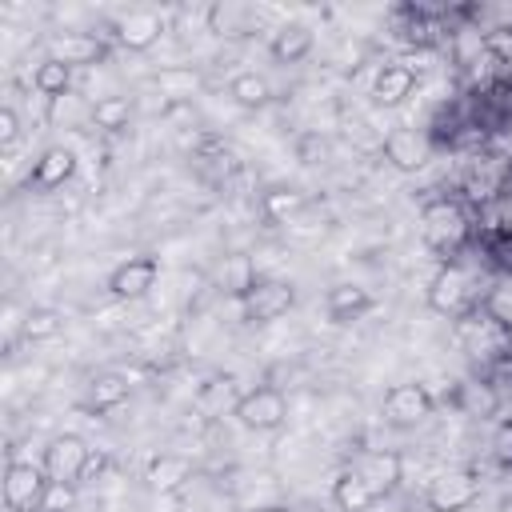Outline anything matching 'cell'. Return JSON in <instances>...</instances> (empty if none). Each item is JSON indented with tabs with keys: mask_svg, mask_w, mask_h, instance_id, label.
Wrapping results in <instances>:
<instances>
[{
	"mask_svg": "<svg viewBox=\"0 0 512 512\" xmlns=\"http://www.w3.org/2000/svg\"><path fill=\"white\" fill-rule=\"evenodd\" d=\"M420 240L436 252L440 264L460 260L472 240V216L456 196H432L420 204Z\"/></svg>",
	"mask_w": 512,
	"mask_h": 512,
	"instance_id": "1",
	"label": "cell"
},
{
	"mask_svg": "<svg viewBox=\"0 0 512 512\" xmlns=\"http://www.w3.org/2000/svg\"><path fill=\"white\" fill-rule=\"evenodd\" d=\"M428 308L440 316H468L472 308H480V296L472 288V276L460 260H448L436 268V276L428 280Z\"/></svg>",
	"mask_w": 512,
	"mask_h": 512,
	"instance_id": "2",
	"label": "cell"
},
{
	"mask_svg": "<svg viewBox=\"0 0 512 512\" xmlns=\"http://www.w3.org/2000/svg\"><path fill=\"white\" fill-rule=\"evenodd\" d=\"M232 416H236L248 432H260V436L280 432V428L288 424V396H284V388H276V384H256V388L240 392Z\"/></svg>",
	"mask_w": 512,
	"mask_h": 512,
	"instance_id": "3",
	"label": "cell"
},
{
	"mask_svg": "<svg viewBox=\"0 0 512 512\" xmlns=\"http://www.w3.org/2000/svg\"><path fill=\"white\" fill-rule=\"evenodd\" d=\"M380 412H384V420L392 428H416V424H424L436 412V396L420 380H400V384H388L384 388Z\"/></svg>",
	"mask_w": 512,
	"mask_h": 512,
	"instance_id": "4",
	"label": "cell"
},
{
	"mask_svg": "<svg viewBox=\"0 0 512 512\" xmlns=\"http://www.w3.org/2000/svg\"><path fill=\"white\" fill-rule=\"evenodd\" d=\"M244 324H272L296 304V288L280 276H256V284L236 300Z\"/></svg>",
	"mask_w": 512,
	"mask_h": 512,
	"instance_id": "5",
	"label": "cell"
},
{
	"mask_svg": "<svg viewBox=\"0 0 512 512\" xmlns=\"http://www.w3.org/2000/svg\"><path fill=\"white\" fill-rule=\"evenodd\" d=\"M0 492H4L8 512H40L44 492H48V472H44V464H32V460H8V464H4Z\"/></svg>",
	"mask_w": 512,
	"mask_h": 512,
	"instance_id": "6",
	"label": "cell"
},
{
	"mask_svg": "<svg viewBox=\"0 0 512 512\" xmlns=\"http://www.w3.org/2000/svg\"><path fill=\"white\" fill-rule=\"evenodd\" d=\"M476 500H480V476L472 468H448L432 476V484L424 488V504L432 512H468Z\"/></svg>",
	"mask_w": 512,
	"mask_h": 512,
	"instance_id": "7",
	"label": "cell"
},
{
	"mask_svg": "<svg viewBox=\"0 0 512 512\" xmlns=\"http://www.w3.org/2000/svg\"><path fill=\"white\" fill-rule=\"evenodd\" d=\"M156 280H160V260H156L152 252H140V256L120 260V264L108 272L104 288H108V296L132 304V300H144V296L156 288Z\"/></svg>",
	"mask_w": 512,
	"mask_h": 512,
	"instance_id": "8",
	"label": "cell"
},
{
	"mask_svg": "<svg viewBox=\"0 0 512 512\" xmlns=\"http://www.w3.org/2000/svg\"><path fill=\"white\" fill-rule=\"evenodd\" d=\"M348 468L372 488L376 500L392 496V492L400 488V480H404V456H400L396 448H368V452H360Z\"/></svg>",
	"mask_w": 512,
	"mask_h": 512,
	"instance_id": "9",
	"label": "cell"
},
{
	"mask_svg": "<svg viewBox=\"0 0 512 512\" xmlns=\"http://www.w3.org/2000/svg\"><path fill=\"white\" fill-rule=\"evenodd\" d=\"M88 456H92V448L84 444V436H76V432H56V436L44 444L40 464H44L48 480H72V484H80V476H84V468H88Z\"/></svg>",
	"mask_w": 512,
	"mask_h": 512,
	"instance_id": "10",
	"label": "cell"
},
{
	"mask_svg": "<svg viewBox=\"0 0 512 512\" xmlns=\"http://www.w3.org/2000/svg\"><path fill=\"white\" fill-rule=\"evenodd\" d=\"M168 32V20L152 8H128L112 20V40L128 52H148L160 44V36Z\"/></svg>",
	"mask_w": 512,
	"mask_h": 512,
	"instance_id": "11",
	"label": "cell"
},
{
	"mask_svg": "<svg viewBox=\"0 0 512 512\" xmlns=\"http://www.w3.org/2000/svg\"><path fill=\"white\" fill-rule=\"evenodd\" d=\"M48 56H56L68 68H96L108 60V40L100 32H60L52 36Z\"/></svg>",
	"mask_w": 512,
	"mask_h": 512,
	"instance_id": "12",
	"label": "cell"
},
{
	"mask_svg": "<svg viewBox=\"0 0 512 512\" xmlns=\"http://www.w3.org/2000/svg\"><path fill=\"white\" fill-rule=\"evenodd\" d=\"M380 156L400 172H420L432 156V144L416 128H392V132L380 136Z\"/></svg>",
	"mask_w": 512,
	"mask_h": 512,
	"instance_id": "13",
	"label": "cell"
},
{
	"mask_svg": "<svg viewBox=\"0 0 512 512\" xmlns=\"http://www.w3.org/2000/svg\"><path fill=\"white\" fill-rule=\"evenodd\" d=\"M372 308H376V296H372L364 284L344 280V284H332V288L324 292V312H328L332 324H352V320L368 316Z\"/></svg>",
	"mask_w": 512,
	"mask_h": 512,
	"instance_id": "14",
	"label": "cell"
},
{
	"mask_svg": "<svg viewBox=\"0 0 512 512\" xmlns=\"http://www.w3.org/2000/svg\"><path fill=\"white\" fill-rule=\"evenodd\" d=\"M204 24H208V32H216V36L240 40V36H252V32H256L260 16H256L248 4L216 0V4H208V8H204Z\"/></svg>",
	"mask_w": 512,
	"mask_h": 512,
	"instance_id": "15",
	"label": "cell"
},
{
	"mask_svg": "<svg viewBox=\"0 0 512 512\" xmlns=\"http://www.w3.org/2000/svg\"><path fill=\"white\" fill-rule=\"evenodd\" d=\"M72 172H76V152L64 148V144H56V148H48V152L32 164L28 188H36V192H56V188H64V184L72 180Z\"/></svg>",
	"mask_w": 512,
	"mask_h": 512,
	"instance_id": "16",
	"label": "cell"
},
{
	"mask_svg": "<svg viewBox=\"0 0 512 512\" xmlns=\"http://www.w3.org/2000/svg\"><path fill=\"white\" fill-rule=\"evenodd\" d=\"M128 396H132V380H128L124 372H116V368H104V372H96V376L88 380L84 408H88V412H112V408H120Z\"/></svg>",
	"mask_w": 512,
	"mask_h": 512,
	"instance_id": "17",
	"label": "cell"
},
{
	"mask_svg": "<svg viewBox=\"0 0 512 512\" xmlns=\"http://www.w3.org/2000/svg\"><path fill=\"white\" fill-rule=\"evenodd\" d=\"M144 480H148L152 492H164V496H168V492H180V488L192 480V460L180 456V452H160V456L148 460Z\"/></svg>",
	"mask_w": 512,
	"mask_h": 512,
	"instance_id": "18",
	"label": "cell"
},
{
	"mask_svg": "<svg viewBox=\"0 0 512 512\" xmlns=\"http://www.w3.org/2000/svg\"><path fill=\"white\" fill-rule=\"evenodd\" d=\"M312 44H316L312 28L300 24V20H288V24H280V28L272 32V40H268V56H272L276 64H300V60L312 52Z\"/></svg>",
	"mask_w": 512,
	"mask_h": 512,
	"instance_id": "19",
	"label": "cell"
},
{
	"mask_svg": "<svg viewBox=\"0 0 512 512\" xmlns=\"http://www.w3.org/2000/svg\"><path fill=\"white\" fill-rule=\"evenodd\" d=\"M412 88H416V72L408 64L392 60V64H380L372 96H376L380 108H396V104H404V96H412Z\"/></svg>",
	"mask_w": 512,
	"mask_h": 512,
	"instance_id": "20",
	"label": "cell"
},
{
	"mask_svg": "<svg viewBox=\"0 0 512 512\" xmlns=\"http://www.w3.org/2000/svg\"><path fill=\"white\" fill-rule=\"evenodd\" d=\"M372 504H376L372 488L352 468H340V476L332 480V508L336 512H368Z\"/></svg>",
	"mask_w": 512,
	"mask_h": 512,
	"instance_id": "21",
	"label": "cell"
},
{
	"mask_svg": "<svg viewBox=\"0 0 512 512\" xmlns=\"http://www.w3.org/2000/svg\"><path fill=\"white\" fill-rule=\"evenodd\" d=\"M32 88L44 96V100H64L68 92H72V68L68 64H60L56 56H44L36 68H32Z\"/></svg>",
	"mask_w": 512,
	"mask_h": 512,
	"instance_id": "22",
	"label": "cell"
},
{
	"mask_svg": "<svg viewBox=\"0 0 512 512\" xmlns=\"http://www.w3.org/2000/svg\"><path fill=\"white\" fill-rule=\"evenodd\" d=\"M304 204H308L304 192L292 188V184H272L268 192H260V216H264L268 224H284V220H292Z\"/></svg>",
	"mask_w": 512,
	"mask_h": 512,
	"instance_id": "23",
	"label": "cell"
},
{
	"mask_svg": "<svg viewBox=\"0 0 512 512\" xmlns=\"http://www.w3.org/2000/svg\"><path fill=\"white\" fill-rule=\"evenodd\" d=\"M88 120H92V128L116 136L132 124V100L128 96H100V100L88 104Z\"/></svg>",
	"mask_w": 512,
	"mask_h": 512,
	"instance_id": "24",
	"label": "cell"
},
{
	"mask_svg": "<svg viewBox=\"0 0 512 512\" xmlns=\"http://www.w3.org/2000/svg\"><path fill=\"white\" fill-rule=\"evenodd\" d=\"M228 96H232L240 108L256 112V108H264V104L272 100V84H268L260 72H236V76L228 80Z\"/></svg>",
	"mask_w": 512,
	"mask_h": 512,
	"instance_id": "25",
	"label": "cell"
},
{
	"mask_svg": "<svg viewBox=\"0 0 512 512\" xmlns=\"http://www.w3.org/2000/svg\"><path fill=\"white\" fill-rule=\"evenodd\" d=\"M60 328H64V316L56 308H48V304L28 308L24 312V324H20L24 340H52V336H60Z\"/></svg>",
	"mask_w": 512,
	"mask_h": 512,
	"instance_id": "26",
	"label": "cell"
},
{
	"mask_svg": "<svg viewBox=\"0 0 512 512\" xmlns=\"http://www.w3.org/2000/svg\"><path fill=\"white\" fill-rule=\"evenodd\" d=\"M76 504H80V484H72V480H48V492H44L40 512H76Z\"/></svg>",
	"mask_w": 512,
	"mask_h": 512,
	"instance_id": "27",
	"label": "cell"
},
{
	"mask_svg": "<svg viewBox=\"0 0 512 512\" xmlns=\"http://www.w3.org/2000/svg\"><path fill=\"white\" fill-rule=\"evenodd\" d=\"M156 84L168 88L172 100H184V96H192V88H200V76L192 68H160L156 72Z\"/></svg>",
	"mask_w": 512,
	"mask_h": 512,
	"instance_id": "28",
	"label": "cell"
},
{
	"mask_svg": "<svg viewBox=\"0 0 512 512\" xmlns=\"http://www.w3.org/2000/svg\"><path fill=\"white\" fill-rule=\"evenodd\" d=\"M492 456H496L500 468H512V420H504V424L496 428V436H492Z\"/></svg>",
	"mask_w": 512,
	"mask_h": 512,
	"instance_id": "29",
	"label": "cell"
},
{
	"mask_svg": "<svg viewBox=\"0 0 512 512\" xmlns=\"http://www.w3.org/2000/svg\"><path fill=\"white\" fill-rule=\"evenodd\" d=\"M20 140V116H16V108H0V148H12Z\"/></svg>",
	"mask_w": 512,
	"mask_h": 512,
	"instance_id": "30",
	"label": "cell"
},
{
	"mask_svg": "<svg viewBox=\"0 0 512 512\" xmlns=\"http://www.w3.org/2000/svg\"><path fill=\"white\" fill-rule=\"evenodd\" d=\"M104 468H108V456H104V452H96V448H92V456H88V468H84V476H80V488H84V484H88V480H92V476H100V472H104Z\"/></svg>",
	"mask_w": 512,
	"mask_h": 512,
	"instance_id": "31",
	"label": "cell"
},
{
	"mask_svg": "<svg viewBox=\"0 0 512 512\" xmlns=\"http://www.w3.org/2000/svg\"><path fill=\"white\" fill-rule=\"evenodd\" d=\"M248 512H288L284 504H260V508H248Z\"/></svg>",
	"mask_w": 512,
	"mask_h": 512,
	"instance_id": "32",
	"label": "cell"
}]
</instances>
